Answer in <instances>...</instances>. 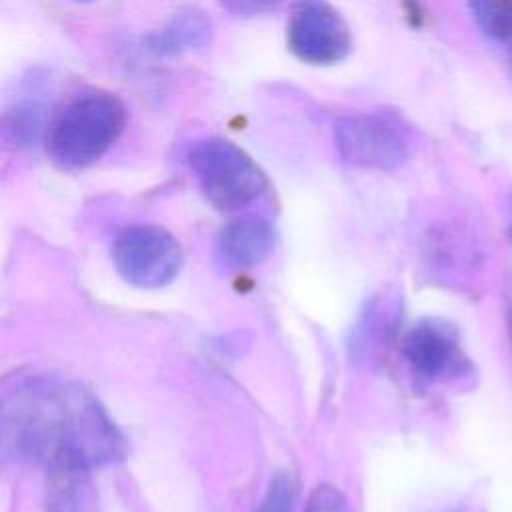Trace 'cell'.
I'll use <instances>...</instances> for the list:
<instances>
[{
	"label": "cell",
	"instance_id": "cell-1",
	"mask_svg": "<svg viewBox=\"0 0 512 512\" xmlns=\"http://www.w3.org/2000/svg\"><path fill=\"white\" fill-rule=\"evenodd\" d=\"M2 456L10 462L96 468L124 456V438L82 384L50 374L20 376L2 392Z\"/></svg>",
	"mask_w": 512,
	"mask_h": 512
},
{
	"label": "cell",
	"instance_id": "cell-2",
	"mask_svg": "<svg viewBox=\"0 0 512 512\" xmlns=\"http://www.w3.org/2000/svg\"><path fill=\"white\" fill-rule=\"evenodd\" d=\"M126 126L124 104L108 92L74 98L48 126L50 158L62 168H82L102 158Z\"/></svg>",
	"mask_w": 512,
	"mask_h": 512
},
{
	"label": "cell",
	"instance_id": "cell-3",
	"mask_svg": "<svg viewBox=\"0 0 512 512\" xmlns=\"http://www.w3.org/2000/svg\"><path fill=\"white\" fill-rule=\"evenodd\" d=\"M204 196L218 210L234 212L258 200L266 190L260 166L234 142L210 136L196 140L186 154Z\"/></svg>",
	"mask_w": 512,
	"mask_h": 512
},
{
	"label": "cell",
	"instance_id": "cell-4",
	"mask_svg": "<svg viewBox=\"0 0 512 512\" xmlns=\"http://www.w3.org/2000/svg\"><path fill=\"white\" fill-rule=\"evenodd\" d=\"M334 142L340 158L352 166L392 170L410 156L412 132L392 112H358L336 122Z\"/></svg>",
	"mask_w": 512,
	"mask_h": 512
},
{
	"label": "cell",
	"instance_id": "cell-5",
	"mask_svg": "<svg viewBox=\"0 0 512 512\" xmlns=\"http://www.w3.org/2000/svg\"><path fill=\"white\" fill-rule=\"evenodd\" d=\"M114 266L120 276L138 288L170 284L182 266V248L164 228L140 224L124 228L112 246Z\"/></svg>",
	"mask_w": 512,
	"mask_h": 512
},
{
	"label": "cell",
	"instance_id": "cell-6",
	"mask_svg": "<svg viewBox=\"0 0 512 512\" xmlns=\"http://www.w3.org/2000/svg\"><path fill=\"white\" fill-rule=\"evenodd\" d=\"M290 52L312 66L342 62L352 50V34L342 14L326 0H298L286 26Z\"/></svg>",
	"mask_w": 512,
	"mask_h": 512
},
{
	"label": "cell",
	"instance_id": "cell-7",
	"mask_svg": "<svg viewBox=\"0 0 512 512\" xmlns=\"http://www.w3.org/2000/svg\"><path fill=\"white\" fill-rule=\"evenodd\" d=\"M400 348L410 370L422 382L444 384L472 374V362L462 350L458 330L442 318L414 322L406 330Z\"/></svg>",
	"mask_w": 512,
	"mask_h": 512
},
{
	"label": "cell",
	"instance_id": "cell-8",
	"mask_svg": "<svg viewBox=\"0 0 512 512\" xmlns=\"http://www.w3.org/2000/svg\"><path fill=\"white\" fill-rule=\"evenodd\" d=\"M212 40L210 18L194 8L174 14L160 30L142 38V50L154 58H172L200 50Z\"/></svg>",
	"mask_w": 512,
	"mask_h": 512
},
{
	"label": "cell",
	"instance_id": "cell-9",
	"mask_svg": "<svg viewBox=\"0 0 512 512\" xmlns=\"http://www.w3.org/2000/svg\"><path fill=\"white\" fill-rule=\"evenodd\" d=\"M274 238L276 234L268 220L242 216L220 230L218 248L234 266H254L272 252Z\"/></svg>",
	"mask_w": 512,
	"mask_h": 512
},
{
	"label": "cell",
	"instance_id": "cell-10",
	"mask_svg": "<svg viewBox=\"0 0 512 512\" xmlns=\"http://www.w3.org/2000/svg\"><path fill=\"white\" fill-rule=\"evenodd\" d=\"M46 472V512H98L90 468L54 466Z\"/></svg>",
	"mask_w": 512,
	"mask_h": 512
},
{
	"label": "cell",
	"instance_id": "cell-11",
	"mask_svg": "<svg viewBox=\"0 0 512 512\" xmlns=\"http://www.w3.org/2000/svg\"><path fill=\"white\" fill-rule=\"evenodd\" d=\"M46 130V104L40 96L24 94L2 116V134L16 148L34 146Z\"/></svg>",
	"mask_w": 512,
	"mask_h": 512
},
{
	"label": "cell",
	"instance_id": "cell-12",
	"mask_svg": "<svg viewBox=\"0 0 512 512\" xmlns=\"http://www.w3.org/2000/svg\"><path fill=\"white\" fill-rule=\"evenodd\" d=\"M478 28L496 42H512V0H468Z\"/></svg>",
	"mask_w": 512,
	"mask_h": 512
},
{
	"label": "cell",
	"instance_id": "cell-13",
	"mask_svg": "<svg viewBox=\"0 0 512 512\" xmlns=\"http://www.w3.org/2000/svg\"><path fill=\"white\" fill-rule=\"evenodd\" d=\"M296 504V482L290 472H278L258 506L256 512H294Z\"/></svg>",
	"mask_w": 512,
	"mask_h": 512
},
{
	"label": "cell",
	"instance_id": "cell-14",
	"mask_svg": "<svg viewBox=\"0 0 512 512\" xmlns=\"http://www.w3.org/2000/svg\"><path fill=\"white\" fill-rule=\"evenodd\" d=\"M306 512H348V506L338 488L330 484H320L312 490Z\"/></svg>",
	"mask_w": 512,
	"mask_h": 512
},
{
	"label": "cell",
	"instance_id": "cell-15",
	"mask_svg": "<svg viewBox=\"0 0 512 512\" xmlns=\"http://www.w3.org/2000/svg\"><path fill=\"white\" fill-rule=\"evenodd\" d=\"M224 10H228L234 16H260L276 10L284 0H218Z\"/></svg>",
	"mask_w": 512,
	"mask_h": 512
},
{
	"label": "cell",
	"instance_id": "cell-16",
	"mask_svg": "<svg viewBox=\"0 0 512 512\" xmlns=\"http://www.w3.org/2000/svg\"><path fill=\"white\" fill-rule=\"evenodd\" d=\"M504 316H506V330L512 346V278L506 284V294H504Z\"/></svg>",
	"mask_w": 512,
	"mask_h": 512
},
{
	"label": "cell",
	"instance_id": "cell-17",
	"mask_svg": "<svg viewBox=\"0 0 512 512\" xmlns=\"http://www.w3.org/2000/svg\"><path fill=\"white\" fill-rule=\"evenodd\" d=\"M504 232L512 244V192L508 194V202H506V216H504Z\"/></svg>",
	"mask_w": 512,
	"mask_h": 512
},
{
	"label": "cell",
	"instance_id": "cell-18",
	"mask_svg": "<svg viewBox=\"0 0 512 512\" xmlns=\"http://www.w3.org/2000/svg\"><path fill=\"white\" fill-rule=\"evenodd\" d=\"M510 72H512V48H510Z\"/></svg>",
	"mask_w": 512,
	"mask_h": 512
},
{
	"label": "cell",
	"instance_id": "cell-19",
	"mask_svg": "<svg viewBox=\"0 0 512 512\" xmlns=\"http://www.w3.org/2000/svg\"><path fill=\"white\" fill-rule=\"evenodd\" d=\"M78 2H90V0H78Z\"/></svg>",
	"mask_w": 512,
	"mask_h": 512
}]
</instances>
